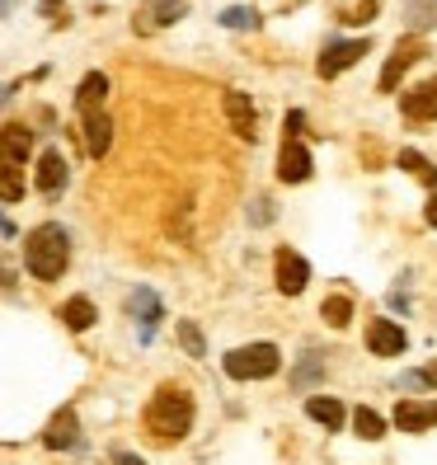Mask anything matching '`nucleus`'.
Masks as SVG:
<instances>
[{
    "label": "nucleus",
    "mask_w": 437,
    "mask_h": 465,
    "mask_svg": "<svg viewBox=\"0 0 437 465\" xmlns=\"http://www.w3.org/2000/svg\"><path fill=\"white\" fill-rule=\"evenodd\" d=\"M104 94H108V75H99V71H90L85 80H80V90H75V108L80 114H99V104H104Z\"/></svg>",
    "instance_id": "15"
},
{
    "label": "nucleus",
    "mask_w": 437,
    "mask_h": 465,
    "mask_svg": "<svg viewBox=\"0 0 437 465\" xmlns=\"http://www.w3.org/2000/svg\"><path fill=\"white\" fill-rule=\"evenodd\" d=\"M419 57H423V43H419V38H409V43H400V47H395V57L386 62V71H381V90L391 94V90H395V80H400V75H404L409 66H414Z\"/></svg>",
    "instance_id": "11"
},
{
    "label": "nucleus",
    "mask_w": 437,
    "mask_h": 465,
    "mask_svg": "<svg viewBox=\"0 0 437 465\" xmlns=\"http://www.w3.org/2000/svg\"><path fill=\"white\" fill-rule=\"evenodd\" d=\"M29 127L19 123H5V170H24V160H29Z\"/></svg>",
    "instance_id": "16"
},
{
    "label": "nucleus",
    "mask_w": 437,
    "mask_h": 465,
    "mask_svg": "<svg viewBox=\"0 0 437 465\" xmlns=\"http://www.w3.org/2000/svg\"><path fill=\"white\" fill-rule=\"evenodd\" d=\"M404 386H437V362H428V367L414 371V376H404Z\"/></svg>",
    "instance_id": "26"
},
{
    "label": "nucleus",
    "mask_w": 437,
    "mask_h": 465,
    "mask_svg": "<svg viewBox=\"0 0 437 465\" xmlns=\"http://www.w3.org/2000/svg\"><path fill=\"white\" fill-rule=\"evenodd\" d=\"M146 432L155 442H184L188 428H194V395L184 386H160L146 404Z\"/></svg>",
    "instance_id": "1"
},
{
    "label": "nucleus",
    "mask_w": 437,
    "mask_h": 465,
    "mask_svg": "<svg viewBox=\"0 0 437 465\" xmlns=\"http://www.w3.org/2000/svg\"><path fill=\"white\" fill-rule=\"evenodd\" d=\"M278 367H283V352L273 343H244V348L226 352V376H235V381H268Z\"/></svg>",
    "instance_id": "3"
},
{
    "label": "nucleus",
    "mask_w": 437,
    "mask_h": 465,
    "mask_svg": "<svg viewBox=\"0 0 437 465\" xmlns=\"http://www.w3.org/2000/svg\"><path fill=\"white\" fill-rule=\"evenodd\" d=\"M114 465H146V460H142V456H132V451H118Z\"/></svg>",
    "instance_id": "27"
},
{
    "label": "nucleus",
    "mask_w": 437,
    "mask_h": 465,
    "mask_svg": "<svg viewBox=\"0 0 437 465\" xmlns=\"http://www.w3.org/2000/svg\"><path fill=\"white\" fill-rule=\"evenodd\" d=\"M437 419H432V404H414V400H400L395 404V428L400 432H423V428H432Z\"/></svg>",
    "instance_id": "14"
},
{
    "label": "nucleus",
    "mask_w": 437,
    "mask_h": 465,
    "mask_svg": "<svg viewBox=\"0 0 437 465\" xmlns=\"http://www.w3.org/2000/svg\"><path fill=\"white\" fill-rule=\"evenodd\" d=\"M353 428H358L363 442H381V437H386V423H381L376 409H358V414H353Z\"/></svg>",
    "instance_id": "20"
},
{
    "label": "nucleus",
    "mask_w": 437,
    "mask_h": 465,
    "mask_svg": "<svg viewBox=\"0 0 437 465\" xmlns=\"http://www.w3.org/2000/svg\"><path fill=\"white\" fill-rule=\"evenodd\" d=\"M108 142H114V123H108L104 114H90L85 118V151L99 160V155H108Z\"/></svg>",
    "instance_id": "18"
},
{
    "label": "nucleus",
    "mask_w": 437,
    "mask_h": 465,
    "mask_svg": "<svg viewBox=\"0 0 437 465\" xmlns=\"http://www.w3.org/2000/svg\"><path fill=\"white\" fill-rule=\"evenodd\" d=\"M127 306H132V315L142 311V324H146V339H151V330H155V324H160V306H155V296H151V292H132V301H127Z\"/></svg>",
    "instance_id": "21"
},
{
    "label": "nucleus",
    "mask_w": 437,
    "mask_h": 465,
    "mask_svg": "<svg viewBox=\"0 0 437 465\" xmlns=\"http://www.w3.org/2000/svg\"><path fill=\"white\" fill-rule=\"evenodd\" d=\"M24 263L38 282H57L66 263H71V235L57 226V222H43L24 235Z\"/></svg>",
    "instance_id": "2"
},
{
    "label": "nucleus",
    "mask_w": 437,
    "mask_h": 465,
    "mask_svg": "<svg viewBox=\"0 0 437 465\" xmlns=\"http://www.w3.org/2000/svg\"><path fill=\"white\" fill-rule=\"evenodd\" d=\"M311 282V263L292 250H278V292L283 296H302Z\"/></svg>",
    "instance_id": "8"
},
{
    "label": "nucleus",
    "mask_w": 437,
    "mask_h": 465,
    "mask_svg": "<svg viewBox=\"0 0 437 465\" xmlns=\"http://www.w3.org/2000/svg\"><path fill=\"white\" fill-rule=\"evenodd\" d=\"M400 114L414 118V123H432L437 118V75L423 80V85H414L409 94H400Z\"/></svg>",
    "instance_id": "7"
},
{
    "label": "nucleus",
    "mask_w": 437,
    "mask_h": 465,
    "mask_svg": "<svg viewBox=\"0 0 437 465\" xmlns=\"http://www.w3.org/2000/svg\"><path fill=\"white\" fill-rule=\"evenodd\" d=\"M367 348L376 352V358H400V352H404V330H400L395 320H372Z\"/></svg>",
    "instance_id": "9"
},
{
    "label": "nucleus",
    "mask_w": 437,
    "mask_h": 465,
    "mask_svg": "<svg viewBox=\"0 0 437 465\" xmlns=\"http://www.w3.org/2000/svg\"><path fill=\"white\" fill-rule=\"evenodd\" d=\"M179 343L188 348V358H203V352H207V343H203V330H198L194 320H179Z\"/></svg>",
    "instance_id": "23"
},
{
    "label": "nucleus",
    "mask_w": 437,
    "mask_h": 465,
    "mask_svg": "<svg viewBox=\"0 0 437 465\" xmlns=\"http://www.w3.org/2000/svg\"><path fill=\"white\" fill-rule=\"evenodd\" d=\"M188 15L184 0H146L142 10H136V34H155V29H170Z\"/></svg>",
    "instance_id": "4"
},
{
    "label": "nucleus",
    "mask_w": 437,
    "mask_h": 465,
    "mask_svg": "<svg viewBox=\"0 0 437 465\" xmlns=\"http://www.w3.org/2000/svg\"><path fill=\"white\" fill-rule=\"evenodd\" d=\"M306 414H311L315 423H324L330 432H339V428H343V404H339V400H330V395H311V400H306Z\"/></svg>",
    "instance_id": "17"
},
{
    "label": "nucleus",
    "mask_w": 437,
    "mask_h": 465,
    "mask_svg": "<svg viewBox=\"0 0 437 465\" xmlns=\"http://www.w3.org/2000/svg\"><path fill=\"white\" fill-rule=\"evenodd\" d=\"M363 57H367V38L330 43V47H324V57H320V75H324V80H334V75H343L353 62H363Z\"/></svg>",
    "instance_id": "5"
},
{
    "label": "nucleus",
    "mask_w": 437,
    "mask_h": 465,
    "mask_svg": "<svg viewBox=\"0 0 437 465\" xmlns=\"http://www.w3.org/2000/svg\"><path fill=\"white\" fill-rule=\"evenodd\" d=\"M432 419H437V400H432Z\"/></svg>",
    "instance_id": "30"
},
{
    "label": "nucleus",
    "mask_w": 437,
    "mask_h": 465,
    "mask_svg": "<svg viewBox=\"0 0 437 465\" xmlns=\"http://www.w3.org/2000/svg\"><path fill=\"white\" fill-rule=\"evenodd\" d=\"M226 118H231V132L235 136H250V142H254V104H250V94L231 90L226 94Z\"/></svg>",
    "instance_id": "12"
},
{
    "label": "nucleus",
    "mask_w": 437,
    "mask_h": 465,
    "mask_svg": "<svg viewBox=\"0 0 437 465\" xmlns=\"http://www.w3.org/2000/svg\"><path fill=\"white\" fill-rule=\"evenodd\" d=\"M320 315L330 320L334 330H343V324L353 320V301H348V296H330V301H324V306H320Z\"/></svg>",
    "instance_id": "22"
},
{
    "label": "nucleus",
    "mask_w": 437,
    "mask_h": 465,
    "mask_svg": "<svg viewBox=\"0 0 437 465\" xmlns=\"http://www.w3.org/2000/svg\"><path fill=\"white\" fill-rule=\"evenodd\" d=\"M400 165H404V170H414L423 183H432V188H437V170L428 165V160H423L419 151H400Z\"/></svg>",
    "instance_id": "24"
},
{
    "label": "nucleus",
    "mask_w": 437,
    "mask_h": 465,
    "mask_svg": "<svg viewBox=\"0 0 437 465\" xmlns=\"http://www.w3.org/2000/svg\"><path fill=\"white\" fill-rule=\"evenodd\" d=\"M278 179L283 183H306L311 179V151L302 146V136H287L278 151Z\"/></svg>",
    "instance_id": "6"
},
{
    "label": "nucleus",
    "mask_w": 437,
    "mask_h": 465,
    "mask_svg": "<svg viewBox=\"0 0 437 465\" xmlns=\"http://www.w3.org/2000/svg\"><path fill=\"white\" fill-rule=\"evenodd\" d=\"M428 226H437V193H432V203H428Z\"/></svg>",
    "instance_id": "28"
},
{
    "label": "nucleus",
    "mask_w": 437,
    "mask_h": 465,
    "mask_svg": "<svg viewBox=\"0 0 437 465\" xmlns=\"http://www.w3.org/2000/svg\"><path fill=\"white\" fill-rule=\"evenodd\" d=\"M38 193H47V198H57L62 188H66V160H62V151L52 146V151H43V160H38Z\"/></svg>",
    "instance_id": "10"
},
{
    "label": "nucleus",
    "mask_w": 437,
    "mask_h": 465,
    "mask_svg": "<svg viewBox=\"0 0 437 465\" xmlns=\"http://www.w3.org/2000/svg\"><path fill=\"white\" fill-rule=\"evenodd\" d=\"M222 24H226V29H254V24H259V15H254L250 5H231V10L222 15Z\"/></svg>",
    "instance_id": "25"
},
{
    "label": "nucleus",
    "mask_w": 437,
    "mask_h": 465,
    "mask_svg": "<svg viewBox=\"0 0 437 465\" xmlns=\"http://www.w3.org/2000/svg\"><path fill=\"white\" fill-rule=\"evenodd\" d=\"M43 442H47L52 451H66V447H75V442H80V428H75V409H62V414L47 423V437H43Z\"/></svg>",
    "instance_id": "13"
},
{
    "label": "nucleus",
    "mask_w": 437,
    "mask_h": 465,
    "mask_svg": "<svg viewBox=\"0 0 437 465\" xmlns=\"http://www.w3.org/2000/svg\"><path fill=\"white\" fill-rule=\"evenodd\" d=\"M43 10H57V0H43Z\"/></svg>",
    "instance_id": "29"
},
{
    "label": "nucleus",
    "mask_w": 437,
    "mask_h": 465,
    "mask_svg": "<svg viewBox=\"0 0 437 465\" xmlns=\"http://www.w3.org/2000/svg\"><path fill=\"white\" fill-rule=\"evenodd\" d=\"M62 320H66V330H71V334H85L90 324H94V306H90V296H71L66 306H62Z\"/></svg>",
    "instance_id": "19"
}]
</instances>
